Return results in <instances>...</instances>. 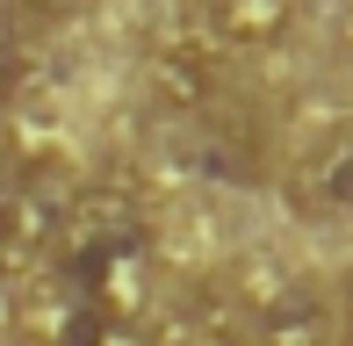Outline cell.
<instances>
[{"label":"cell","instance_id":"cell-6","mask_svg":"<svg viewBox=\"0 0 353 346\" xmlns=\"http://www.w3.org/2000/svg\"><path fill=\"white\" fill-rule=\"evenodd\" d=\"M216 51H274L296 29V0H202Z\"/></svg>","mask_w":353,"mask_h":346},{"label":"cell","instance_id":"cell-8","mask_svg":"<svg viewBox=\"0 0 353 346\" xmlns=\"http://www.w3.org/2000/svg\"><path fill=\"white\" fill-rule=\"evenodd\" d=\"M37 253H43V216L29 210L22 195H0V274L37 260Z\"/></svg>","mask_w":353,"mask_h":346},{"label":"cell","instance_id":"cell-2","mask_svg":"<svg viewBox=\"0 0 353 346\" xmlns=\"http://www.w3.org/2000/svg\"><path fill=\"white\" fill-rule=\"evenodd\" d=\"M58 253H144V210L130 187H79Z\"/></svg>","mask_w":353,"mask_h":346},{"label":"cell","instance_id":"cell-9","mask_svg":"<svg viewBox=\"0 0 353 346\" xmlns=\"http://www.w3.org/2000/svg\"><path fill=\"white\" fill-rule=\"evenodd\" d=\"M339 325H346V339H353V281H346V296H339Z\"/></svg>","mask_w":353,"mask_h":346},{"label":"cell","instance_id":"cell-7","mask_svg":"<svg viewBox=\"0 0 353 346\" xmlns=\"http://www.w3.org/2000/svg\"><path fill=\"white\" fill-rule=\"evenodd\" d=\"M303 187H310L317 210L353 216V130H346V137H332V145L317 152L310 166H303Z\"/></svg>","mask_w":353,"mask_h":346},{"label":"cell","instance_id":"cell-1","mask_svg":"<svg viewBox=\"0 0 353 346\" xmlns=\"http://www.w3.org/2000/svg\"><path fill=\"white\" fill-rule=\"evenodd\" d=\"M245 310H252V346H346L339 303L317 281H274Z\"/></svg>","mask_w":353,"mask_h":346},{"label":"cell","instance_id":"cell-4","mask_svg":"<svg viewBox=\"0 0 353 346\" xmlns=\"http://www.w3.org/2000/svg\"><path fill=\"white\" fill-rule=\"evenodd\" d=\"M159 346H252V310L231 289H188L159 325Z\"/></svg>","mask_w":353,"mask_h":346},{"label":"cell","instance_id":"cell-5","mask_svg":"<svg viewBox=\"0 0 353 346\" xmlns=\"http://www.w3.org/2000/svg\"><path fill=\"white\" fill-rule=\"evenodd\" d=\"M29 346H130V325H116L108 310H94L87 296L51 289L43 303H29Z\"/></svg>","mask_w":353,"mask_h":346},{"label":"cell","instance_id":"cell-3","mask_svg":"<svg viewBox=\"0 0 353 346\" xmlns=\"http://www.w3.org/2000/svg\"><path fill=\"white\" fill-rule=\"evenodd\" d=\"M216 87H223V51H216L210 37H166L152 51V94L166 108H181V116H210Z\"/></svg>","mask_w":353,"mask_h":346}]
</instances>
